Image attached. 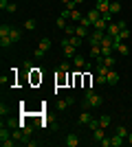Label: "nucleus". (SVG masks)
<instances>
[{
	"label": "nucleus",
	"instance_id": "1",
	"mask_svg": "<svg viewBox=\"0 0 132 147\" xmlns=\"http://www.w3.org/2000/svg\"><path fill=\"white\" fill-rule=\"evenodd\" d=\"M104 103V97L101 94H97V92L93 90H86V97H84V110H90V108H99V105Z\"/></svg>",
	"mask_w": 132,
	"mask_h": 147
},
{
	"label": "nucleus",
	"instance_id": "2",
	"mask_svg": "<svg viewBox=\"0 0 132 147\" xmlns=\"http://www.w3.org/2000/svg\"><path fill=\"white\" fill-rule=\"evenodd\" d=\"M104 35H106V31H97V29H95L93 33L88 35V42H90V46H95V44H101Z\"/></svg>",
	"mask_w": 132,
	"mask_h": 147
},
{
	"label": "nucleus",
	"instance_id": "3",
	"mask_svg": "<svg viewBox=\"0 0 132 147\" xmlns=\"http://www.w3.org/2000/svg\"><path fill=\"white\" fill-rule=\"evenodd\" d=\"M73 64H75V68H84V70H93V64H88V61L84 59L82 55H75V57H73Z\"/></svg>",
	"mask_w": 132,
	"mask_h": 147
},
{
	"label": "nucleus",
	"instance_id": "4",
	"mask_svg": "<svg viewBox=\"0 0 132 147\" xmlns=\"http://www.w3.org/2000/svg\"><path fill=\"white\" fill-rule=\"evenodd\" d=\"M106 79H108V86H114V84H119V73H117V70H112V68H110V70H108V75H106Z\"/></svg>",
	"mask_w": 132,
	"mask_h": 147
},
{
	"label": "nucleus",
	"instance_id": "5",
	"mask_svg": "<svg viewBox=\"0 0 132 147\" xmlns=\"http://www.w3.org/2000/svg\"><path fill=\"white\" fill-rule=\"evenodd\" d=\"M95 9H97L99 13L110 11V0H97V2H95Z\"/></svg>",
	"mask_w": 132,
	"mask_h": 147
},
{
	"label": "nucleus",
	"instance_id": "6",
	"mask_svg": "<svg viewBox=\"0 0 132 147\" xmlns=\"http://www.w3.org/2000/svg\"><path fill=\"white\" fill-rule=\"evenodd\" d=\"M90 121H93V114H90L88 110H84L82 114H79V119H77V123H79V125H88Z\"/></svg>",
	"mask_w": 132,
	"mask_h": 147
},
{
	"label": "nucleus",
	"instance_id": "7",
	"mask_svg": "<svg viewBox=\"0 0 132 147\" xmlns=\"http://www.w3.org/2000/svg\"><path fill=\"white\" fill-rule=\"evenodd\" d=\"M119 31H123V29H121V26L117 24V22H110V24H108V29H106V33L114 37V35H119Z\"/></svg>",
	"mask_w": 132,
	"mask_h": 147
},
{
	"label": "nucleus",
	"instance_id": "8",
	"mask_svg": "<svg viewBox=\"0 0 132 147\" xmlns=\"http://www.w3.org/2000/svg\"><path fill=\"white\" fill-rule=\"evenodd\" d=\"M75 103V99L73 97H66V99H62V101H57V110H66L68 105H73Z\"/></svg>",
	"mask_w": 132,
	"mask_h": 147
},
{
	"label": "nucleus",
	"instance_id": "9",
	"mask_svg": "<svg viewBox=\"0 0 132 147\" xmlns=\"http://www.w3.org/2000/svg\"><path fill=\"white\" fill-rule=\"evenodd\" d=\"M62 51H64V57H66V59H73V57H75V46H70V44H66V46H62Z\"/></svg>",
	"mask_w": 132,
	"mask_h": 147
},
{
	"label": "nucleus",
	"instance_id": "10",
	"mask_svg": "<svg viewBox=\"0 0 132 147\" xmlns=\"http://www.w3.org/2000/svg\"><path fill=\"white\" fill-rule=\"evenodd\" d=\"M110 143H112V147H121L123 143H126V138L119 136V134H114V136H110Z\"/></svg>",
	"mask_w": 132,
	"mask_h": 147
},
{
	"label": "nucleus",
	"instance_id": "11",
	"mask_svg": "<svg viewBox=\"0 0 132 147\" xmlns=\"http://www.w3.org/2000/svg\"><path fill=\"white\" fill-rule=\"evenodd\" d=\"M79 145V138H77L75 134H68L66 136V147H77Z\"/></svg>",
	"mask_w": 132,
	"mask_h": 147
},
{
	"label": "nucleus",
	"instance_id": "12",
	"mask_svg": "<svg viewBox=\"0 0 132 147\" xmlns=\"http://www.w3.org/2000/svg\"><path fill=\"white\" fill-rule=\"evenodd\" d=\"M128 35H130V31H128V29L119 31V35H114V42H117V44H119V42H126V40H128Z\"/></svg>",
	"mask_w": 132,
	"mask_h": 147
},
{
	"label": "nucleus",
	"instance_id": "13",
	"mask_svg": "<svg viewBox=\"0 0 132 147\" xmlns=\"http://www.w3.org/2000/svg\"><path fill=\"white\" fill-rule=\"evenodd\" d=\"M104 136H106V129H104V127H97V129H93V138H95L97 143H99L101 138H104Z\"/></svg>",
	"mask_w": 132,
	"mask_h": 147
},
{
	"label": "nucleus",
	"instance_id": "14",
	"mask_svg": "<svg viewBox=\"0 0 132 147\" xmlns=\"http://www.w3.org/2000/svg\"><path fill=\"white\" fill-rule=\"evenodd\" d=\"M90 57H93V59L101 57V44H95V46H90Z\"/></svg>",
	"mask_w": 132,
	"mask_h": 147
},
{
	"label": "nucleus",
	"instance_id": "15",
	"mask_svg": "<svg viewBox=\"0 0 132 147\" xmlns=\"http://www.w3.org/2000/svg\"><path fill=\"white\" fill-rule=\"evenodd\" d=\"M93 29H97V31H106V29H108V22H106L104 18H99V20L93 24Z\"/></svg>",
	"mask_w": 132,
	"mask_h": 147
},
{
	"label": "nucleus",
	"instance_id": "16",
	"mask_svg": "<svg viewBox=\"0 0 132 147\" xmlns=\"http://www.w3.org/2000/svg\"><path fill=\"white\" fill-rule=\"evenodd\" d=\"M11 44H13V40L9 35H0V46H2V49H9Z\"/></svg>",
	"mask_w": 132,
	"mask_h": 147
},
{
	"label": "nucleus",
	"instance_id": "17",
	"mask_svg": "<svg viewBox=\"0 0 132 147\" xmlns=\"http://www.w3.org/2000/svg\"><path fill=\"white\" fill-rule=\"evenodd\" d=\"M119 11H121V2H117V0H110V13H112V16H117Z\"/></svg>",
	"mask_w": 132,
	"mask_h": 147
},
{
	"label": "nucleus",
	"instance_id": "18",
	"mask_svg": "<svg viewBox=\"0 0 132 147\" xmlns=\"http://www.w3.org/2000/svg\"><path fill=\"white\" fill-rule=\"evenodd\" d=\"M51 46H53V42H51V37H42V40H40V49H42V51H49Z\"/></svg>",
	"mask_w": 132,
	"mask_h": 147
},
{
	"label": "nucleus",
	"instance_id": "19",
	"mask_svg": "<svg viewBox=\"0 0 132 147\" xmlns=\"http://www.w3.org/2000/svg\"><path fill=\"white\" fill-rule=\"evenodd\" d=\"M86 16H88V18H90V20H93V24H95V22H97V20L101 18V13L97 11V9H95V7H93V9H90V11L86 13Z\"/></svg>",
	"mask_w": 132,
	"mask_h": 147
},
{
	"label": "nucleus",
	"instance_id": "20",
	"mask_svg": "<svg viewBox=\"0 0 132 147\" xmlns=\"http://www.w3.org/2000/svg\"><path fill=\"white\" fill-rule=\"evenodd\" d=\"M66 40H68V44H70V46H75V49L82 44V37H79V35H68Z\"/></svg>",
	"mask_w": 132,
	"mask_h": 147
},
{
	"label": "nucleus",
	"instance_id": "21",
	"mask_svg": "<svg viewBox=\"0 0 132 147\" xmlns=\"http://www.w3.org/2000/svg\"><path fill=\"white\" fill-rule=\"evenodd\" d=\"M110 123H112V121H110V117H108V114L99 117V127H104V129H106V127H110Z\"/></svg>",
	"mask_w": 132,
	"mask_h": 147
},
{
	"label": "nucleus",
	"instance_id": "22",
	"mask_svg": "<svg viewBox=\"0 0 132 147\" xmlns=\"http://www.w3.org/2000/svg\"><path fill=\"white\" fill-rule=\"evenodd\" d=\"M75 35H79V37H88V29H86V26H82V24H77V26H75Z\"/></svg>",
	"mask_w": 132,
	"mask_h": 147
},
{
	"label": "nucleus",
	"instance_id": "23",
	"mask_svg": "<svg viewBox=\"0 0 132 147\" xmlns=\"http://www.w3.org/2000/svg\"><path fill=\"white\" fill-rule=\"evenodd\" d=\"M114 134L123 136V138H126V141H128V134H130V132H128V127H123V125H117V132H114Z\"/></svg>",
	"mask_w": 132,
	"mask_h": 147
},
{
	"label": "nucleus",
	"instance_id": "24",
	"mask_svg": "<svg viewBox=\"0 0 132 147\" xmlns=\"http://www.w3.org/2000/svg\"><path fill=\"white\" fill-rule=\"evenodd\" d=\"M20 37H22V33H20V29H16V26H11V40H13V42H20Z\"/></svg>",
	"mask_w": 132,
	"mask_h": 147
},
{
	"label": "nucleus",
	"instance_id": "25",
	"mask_svg": "<svg viewBox=\"0 0 132 147\" xmlns=\"http://www.w3.org/2000/svg\"><path fill=\"white\" fill-rule=\"evenodd\" d=\"M82 18H84V16L77 11V9H75V11H70V20H73V22H82Z\"/></svg>",
	"mask_w": 132,
	"mask_h": 147
},
{
	"label": "nucleus",
	"instance_id": "26",
	"mask_svg": "<svg viewBox=\"0 0 132 147\" xmlns=\"http://www.w3.org/2000/svg\"><path fill=\"white\" fill-rule=\"evenodd\" d=\"M0 35H9V37H11V26L2 24V26H0Z\"/></svg>",
	"mask_w": 132,
	"mask_h": 147
},
{
	"label": "nucleus",
	"instance_id": "27",
	"mask_svg": "<svg viewBox=\"0 0 132 147\" xmlns=\"http://www.w3.org/2000/svg\"><path fill=\"white\" fill-rule=\"evenodd\" d=\"M57 70H60V73H70V64H68V61H62Z\"/></svg>",
	"mask_w": 132,
	"mask_h": 147
},
{
	"label": "nucleus",
	"instance_id": "28",
	"mask_svg": "<svg viewBox=\"0 0 132 147\" xmlns=\"http://www.w3.org/2000/svg\"><path fill=\"white\" fill-rule=\"evenodd\" d=\"M79 24H82V26H86V29H90V26H93V20L88 18V16H84V18H82V22H79Z\"/></svg>",
	"mask_w": 132,
	"mask_h": 147
},
{
	"label": "nucleus",
	"instance_id": "29",
	"mask_svg": "<svg viewBox=\"0 0 132 147\" xmlns=\"http://www.w3.org/2000/svg\"><path fill=\"white\" fill-rule=\"evenodd\" d=\"M24 29H26V31H33V29H35V20H33V18H29V20L24 22Z\"/></svg>",
	"mask_w": 132,
	"mask_h": 147
},
{
	"label": "nucleus",
	"instance_id": "30",
	"mask_svg": "<svg viewBox=\"0 0 132 147\" xmlns=\"http://www.w3.org/2000/svg\"><path fill=\"white\" fill-rule=\"evenodd\" d=\"M57 29H66V18H64V16L57 18Z\"/></svg>",
	"mask_w": 132,
	"mask_h": 147
},
{
	"label": "nucleus",
	"instance_id": "31",
	"mask_svg": "<svg viewBox=\"0 0 132 147\" xmlns=\"http://www.w3.org/2000/svg\"><path fill=\"white\" fill-rule=\"evenodd\" d=\"M44 55H46V51H42V49H40V46H38V49H35V53H33V57H38V59H42Z\"/></svg>",
	"mask_w": 132,
	"mask_h": 147
},
{
	"label": "nucleus",
	"instance_id": "32",
	"mask_svg": "<svg viewBox=\"0 0 132 147\" xmlns=\"http://www.w3.org/2000/svg\"><path fill=\"white\" fill-rule=\"evenodd\" d=\"M101 18H104V20L108 22V24H110V22H112V13H110V11H106V13H101Z\"/></svg>",
	"mask_w": 132,
	"mask_h": 147
},
{
	"label": "nucleus",
	"instance_id": "33",
	"mask_svg": "<svg viewBox=\"0 0 132 147\" xmlns=\"http://www.w3.org/2000/svg\"><path fill=\"white\" fill-rule=\"evenodd\" d=\"M112 46H101V55H110V53H112Z\"/></svg>",
	"mask_w": 132,
	"mask_h": 147
},
{
	"label": "nucleus",
	"instance_id": "34",
	"mask_svg": "<svg viewBox=\"0 0 132 147\" xmlns=\"http://www.w3.org/2000/svg\"><path fill=\"white\" fill-rule=\"evenodd\" d=\"M0 145H2V147H13V145H16V141H13V138H9V141H2Z\"/></svg>",
	"mask_w": 132,
	"mask_h": 147
},
{
	"label": "nucleus",
	"instance_id": "35",
	"mask_svg": "<svg viewBox=\"0 0 132 147\" xmlns=\"http://www.w3.org/2000/svg\"><path fill=\"white\" fill-rule=\"evenodd\" d=\"M64 31H66V35H75V24H73V26L66 24V29H64Z\"/></svg>",
	"mask_w": 132,
	"mask_h": 147
},
{
	"label": "nucleus",
	"instance_id": "36",
	"mask_svg": "<svg viewBox=\"0 0 132 147\" xmlns=\"http://www.w3.org/2000/svg\"><path fill=\"white\" fill-rule=\"evenodd\" d=\"M7 11H9V13H16V11H18V5H13V2H9V7H7Z\"/></svg>",
	"mask_w": 132,
	"mask_h": 147
},
{
	"label": "nucleus",
	"instance_id": "37",
	"mask_svg": "<svg viewBox=\"0 0 132 147\" xmlns=\"http://www.w3.org/2000/svg\"><path fill=\"white\" fill-rule=\"evenodd\" d=\"M88 127H90V132H93V129H97V127H99V121H95V119H93V121L88 123Z\"/></svg>",
	"mask_w": 132,
	"mask_h": 147
},
{
	"label": "nucleus",
	"instance_id": "38",
	"mask_svg": "<svg viewBox=\"0 0 132 147\" xmlns=\"http://www.w3.org/2000/svg\"><path fill=\"white\" fill-rule=\"evenodd\" d=\"M22 68H24V70H29V73H31V70H33L31 61H22Z\"/></svg>",
	"mask_w": 132,
	"mask_h": 147
},
{
	"label": "nucleus",
	"instance_id": "39",
	"mask_svg": "<svg viewBox=\"0 0 132 147\" xmlns=\"http://www.w3.org/2000/svg\"><path fill=\"white\" fill-rule=\"evenodd\" d=\"M7 7H9V0H0V9H2V11H5Z\"/></svg>",
	"mask_w": 132,
	"mask_h": 147
},
{
	"label": "nucleus",
	"instance_id": "40",
	"mask_svg": "<svg viewBox=\"0 0 132 147\" xmlns=\"http://www.w3.org/2000/svg\"><path fill=\"white\" fill-rule=\"evenodd\" d=\"M7 112H9V110H7V105H5V103H2V105H0V114H2V117H5Z\"/></svg>",
	"mask_w": 132,
	"mask_h": 147
},
{
	"label": "nucleus",
	"instance_id": "41",
	"mask_svg": "<svg viewBox=\"0 0 132 147\" xmlns=\"http://www.w3.org/2000/svg\"><path fill=\"white\" fill-rule=\"evenodd\" d=\"M128 145H132V132L128 134Z\"/></svg>",
	"mask_w": 132,
	"mask_h": 147
},
{
	"label": "nucleus",
	"instance_id": "42",
	"mask_svg": "<svg viewBox=\"0 0 132 147\" xmlns=\"http://www.w3.org/2000/svg\"><path fill=\"white\" fill-rule=\"evenodd\" d=\"M62 2H64V5H68V2H70V0H62Z\"/></svg>",
	"mask_w": 132,
	"mask_h": 147
},
{
	"label": "nucleus",
	"instance_id": "43",
	"mask_svg": "<svg viewBox=\"0 0 132 147\" xmlns=\"http://www.w3.org/2000/svg\"><path fill=\"white\" fill-rule=\"evenodd\" d=\"M75 2H77V5H79V2H86V0H75Z\"/></svg>",
	"mask_w": 132,
	"mask_h": 147
},
{
	"label": "nucleus",
	"instance_id": "44",
	"mask_svg": "<svg viewBox=\"0 0 132 147\" xmlns=\"http://www.w3.org/2000/svg\"><path fill=\"white\" fill-rule=\"evenodd\" d=\"M130 57H132V51H130Z\"/></svg>",
	"mask_w": 132,
	"mask_h": 147
},
{
	"label": "nucleus",
	"instance_id": "45",
	"mask_svg": "<svg viewBox=\"0 0 132 147\" xmlns=\"http://www.w3.org/2000/svg\"><path fill=\"white\" fill-rule=\"evenodd\" d=\"M117 2H121V0H117Z\"/></svg>",
	"mask_w": 132,
	"mask_h": 147
}]
</instances>
